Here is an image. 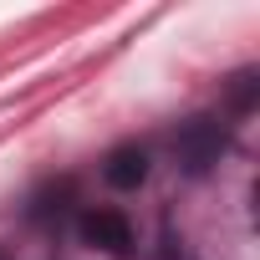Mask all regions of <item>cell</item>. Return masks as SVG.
Instances as JSON below:
<instances>
[{"label": "cell", "instance_id": "6da1fadb", "mask_svg": "<svg viewBox=\"0 0 260 260\" xmlns=\"http://www.w3.org/2000/svg\"><path fill=\"white\" fill-rule=\"evenodd\" d=\"M224 148H230V133H224L219 117H189V122H179V133H174V164L184 174H194V179L209 174Z\"/></svg>", "mask_w": 260, "mask_h": 260}, {"label": "cell", "instance_id": "7a4b0ae2", "mask_svg": "<svg viewBox=\"0 0 260 260\" xmlns=\"http://www.w3.org/2000/svg\"><path fill=\"white\" fill-rule=\"evenodd\" d=\"M77 235H82V245L107 250V255H127L133 250V224H127L117 209H82Z\"/></svg>", "mask_w": 260, "mask_h": 260}, {"label": "cell", "instance_id": "3957f363", "mask_svg": "<svg viewBox=\"0 0 260 260\" xmlns=\"http://www.w3.org/2000/svg\"><path fill=\"white\" fill-rule=\"evenodd\" d=\"M102 179H107L112 189H138V184L148 179V148H138V143L112 148L107 164H102Z\"/></svg>", "mask_w": 260, "mask_h": 260}, {"label": "cell", "instance_id": "277c9868", "mask_svg": "<svg viewBox=\"0 0 260 260\" xmlns=\"http://www.w3.org/2000/svg\"><path fill=\"white\" fill-rule=\"evenodd\" d=\"M153 260H194V255H189V250H184L179 240H164V250H158Z\"/></svg>", "mask_w": 260, "mask_h": 260}]
</instances>
